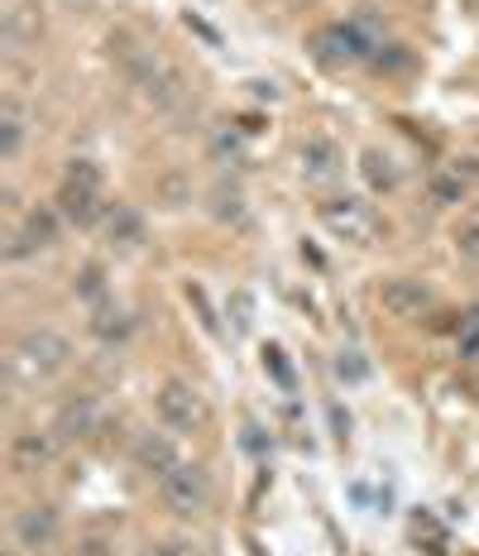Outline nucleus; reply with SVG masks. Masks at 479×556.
I'll list each match as a JSON object with an SVG mask.
<instances>
[{
    "mask_svg": "<svg viewBox=\"0 0 479 556\" xmlns=\"http://www.w3.org/2000/svg\"><path fill=\"white\" fill-rule=\"evenodd\" d=\"M322 226L331 230L336 240H350V245H374L379 236V216H374L369 202H355V197H336V202L317 206Z\"/></svg>",
    "mask_w": 479,
    "mask_h": 556,
    "instance_id": "f257e3e1",
    "label": "nucleus"
},
{
    "mask_svg": "<svg viewBox=\"0 0 479 556\" xmlns=\"http://www.w3.org/2000/svg\"><path fill=\"white\" fill-rule=\"evenodd\" d=\"M159 490H163V504L178 518H197L212 508V475L202 466H178L168 480H159Z\"/></svg>",
    "mask_w": 479,
    "mask_h": 556,
    "instance_id": "f03ea898",
    "label": "nucleus"
},
{
    "mask_svg": "<svg viewBox=\"0 0 479 556\" xmlns=\"http://www.w3.org/2000/svg\"><path fill=\"white\" fill-rule=\"evenodd\" d=\"M154 408H159V422L168 427V432H197V427L206 422L202 393H197L192 384H182V379H168V384L159 389Z\"/></svg>",
    "mask_w": 479,
    "mask_h": 556,
    "instance_id": "7ed1b4c3",
    "label": "nucleus"
},
{
    "mask_svg": "<svg viewBox=\"0 0 479 556\" xmlns=\"http://www.w3.org/2000/svg\"><path fill=\"white\" fill-rule=\"evenodd\" d=\"M374 49H379V43H374L360 25H326V29L317 34V58H322L326 67L365 63V58H374Z\"/></svg>",
    "mask_w": 479,
    "mask_h": 556,
    "instance_id": "20e7f679",
    "label": "nucleus"
},
{
    "mask_svg": "<svg viewBox=\"0 0 479 556\" xmlns=\"http://www.w3.org/2000/svg\"><path fill=\"white\" fill-rule=\"evenodd\" d=\"M67 355H73V345H67V336H58L49 327L39 331H25L15 341V361L29 369V375H53V369L67 365Z\"/></svg>",
    "mask_w": 479,
    "mask_h": 556,
    "instance_id": "39448f33",
    "label": "nucleus"
},
{
    "mask_svg": "<svg viewBox=\"0 0 479 556\" xmlns=\"http://www.w3.org/2000/svg\"><path fill=\"white\" fill-rule=\"evenodd\" d=\"M111 58H115V67H121V77H125V83L139 87V91H149V87H154V77L163 73V67H168V63H163V58H159L154 49H144V43L125 39V34H121V39H111Z\"/></svg>",
    "mask_w": 479,
    "mask_h": 556,
    "instance_id": "423d86ee",
    "label": "nucleus"
},
{
    "mask_svg": "<svg viewBox=\"0 0 479 556\" xmlns=\"http://www.w3.org/2000/svg\"><path fill=\"white\" fill-rule=\"evenodd\" d=\"M58 532H63V518H58L53 504H29V508H20V518H15V542H20L25 552H49L53 542H58Z\"/></svg>",
    "mask_w": 479,
    "mask_h": 556,
    "instance_id": "0eeeda50",
    "label": "nucleus"
},
{
    "mask_svg": "<svg viewBox=\"0 0 479 556\" xmlns=\"http://www.w3.org/2000/svg\"><path fill=\"white\" fill-rule=\"evenodd\" d=\"M97 427H101V408H97V399H87V393L67 399L63 408H58V417H53V437H58V442H87Z\"/></svg>",
    "mask_w": 479,
    "mask_h": 556,
    "instance_id": "6e6552de",
    "label": "nucleus"
},
{
    "mask_svg": "<svg viewBox=\"0 0 479 556\" xmlns=\"http://www.w3.org/2000/svg\"><path fill=\"white\" fill-rule=\"evenodd\" d=\"M58 206H34V212L25 216V226H20V236H15V245H10V260H25V254L34 250H49L58 245Z\"/></svg>",
    "mask_w": 479,
    "mask_h": 556,
    "instance_id": "1a4fd4ad",
    "label": "nucleus"
},
{
    "mask_svg": "<svg viewBox=\"0 0 479 556\" xmlns=\"http://www.w3.org/2000/svg\"><path fill=\"white\" fill-rule=\"evenodd\" d=\"M135 466L144 470V475H154V480H168V475L178 470L182 460H178V446H173L168 432H139V442H135Z\"/></svg>",
    "mask_w": 479,
    "mask_h": 556,
    "instance_id": "9d476101",
    "label": "nucleus"
},
{
    "mask_svg": "<svg viewBox=\"0 0 479 556\" xmlns=\"http://www.w3.org/2000/svg\"><path fill=\"white\" fill-rule=\"evenodd\" d=\"M379 303L389 317H423L431 307V288L417 283V278H389V283L379 288Z\"/></svg>",
    "mask_w": 479,
    "mask_h": 556,
    "instance_id": "9b49d317",
    "label": "nucleus"
},
{
    "mask_svg": "<svg viewBox=\"0 0 479 556\" xmlns=\"http://www.w3.org/2000/svg\"><path fill=\"white\" fill-rule=\"evenodd\" d=\"M53 451H58V437L53 432H20L15 442H10V470H15V475L49 470Z\"/></svg>",
    "mask_w": 479,
    "mask_h": 556,
    "instance_id": "f8f14e48",
    "label": "nucleus"
},
{
    "mask_svg": "<svg viewBox=\"0 0 479 556\" xmlns=\"http://www.w3.org/2000/svg\"><path fill=\"white\" fill-rule=\"evenodd\" d=\"M341 168H345V154H341V144H336V139L312 135L307 144H302V173H307L312 182H331V178H341Z\"/></svg>",
    "mask_w": 479,
    "mask_h": 556,
    "instance_id": "ddd939ff",
    "label": "nucleus"
},
{
    "mask_svg": "<svg viewBox=\"0 0 479 556\" xmlns=\"http://www.w3.org/2000/svg\"><path fill=\"white\" fill-rule=\"evenodd\" d=\"M58 212H63V222H73V226L101 222V192L63 178V188H58Z\"/></svg>",
    "mask_w": 479,
    "mask_h": 556,
    "instance_id": "4468645a",
    "label": "nucleus"
},
{
    "mask_svg": "<svg viewBox=\"0 0 479 556\" xmlns=\"http://www.w3.org/2000/svg\"><path fill=\"white\" fill-rule=\"evenodd\" d=\"M25 130H29V115L20 101H0V159H15L20 144H25Z\"/></svg>",
    "mask_w": 479,
    "mask_h": 556,
    "instance_id": "2eb2a0df",
    "label": "nucleus"
},
{
    "mask_svg": "<svg viewBox=\"0 0 479 556\" xmlns=\"http://www.w3.org/2000/svg\"><path fill=\"white\" fill-rule=\"evenodd\" d=\"M106 236H111V245H139V240H144V216H139L135 206L115 202L106 212Z\"/></svg>",
    "mask_w": 479,
    "mask_h": 556,
    "instance_id": "dca6fc26",
    "label": "nucleus"
},
{
    "mask_svg": "<svg viewBox=\"0 0 479 556\" xmlns=\"http://www.w3.org/2000/svg\"><path fill=\"white\" fill-rule=\"evenodd\" d=\"M144 97H149V106H159V111H178L182 101H187L182 73H178V67H163V73L154 77V87H149Z\"/></svg>",
    "mask_w": 479,
    "mask_h": 556,
    "instance_id": "f3484780",
    "label": "nucleus"
},
{
    "mask_svg": "<svg viewBox=\"0 0 479 556\" xmlns=\"http://www.w3.org/2000/svg\"><path fill=\"white\" fill-rule=\"evenodd\" d=\"M360 173H365V182L374 192L399 188V168H393V159L383 154V149H365V154H360Z\"/></svg>",
    "mask_w": 479,
    "mask_h": 556,
    "instance_id": "a211bd4d",
    "label": "nucleus"
},
{
    "mask_svg": "<svg viewBox=\"0 0 479 556\" xmlns=\"http://www.w3.org/2000/svg\"><path fill=\"white\" fill-rule=\"evenodd\" d=\"M91 331L101 336V341H125L130 336V317H125L121 307H111V303H97V317H91Z\"/></svg>",
    "mask_w": 479,
    "mask_h": 556,
    "instance_id": "6ab92c4d",
    "label": "nucleus"
},
{
    "mask_svg": "<svg viewBox=\"0 0 479 556\" xmlns=\"http://www.w3.org/2000/svg\"><path fill=\"white\" fill-rule=\"evenodd\" d=\"M212 216L216 222H240L244 216V192L236 188V182H220V188L212 192Z\"/></svg>",
    "mask_w": 479,
    "mask_h": 556,
    "instance_id": "aec40b11",
    "label": "nucleus"
},
{
    "mask_svg": "<svg viewBox=\"0 0 479 556\" xmlns=\"http://www.w3.org/2000/svg\"><path fill=\"white\" fill-rule=\"evenodd\" d=\"M451 240H455V250H461L465 260H479V212L461 216V222H455V230H451Z\"/></svg>",
    "mask_w": 479,
    "mask_h": 556,
    "instance_id": "412c9836",
    "label": "nucleus"
},
{
    "mask_svg": "<svg viewBox=\"0 0 479 556\" xmlns=\"http://www.w3.org/2000/svg\"><path fill=\"white\" fill-rule=\"evenodd\" d=\"M455 351L465 355V361H479V307H470L461 317V331H455Z\"/></svg>",
    "mask_w": 479,
    "mask_h": 556,
    "instance_id": "4be33fe9",
    "label": "nucleus"
},
{
    "mask_svg": "<svg viewBox=\"0 0 479 556\" xmlns=\"http://www.w3.org/2000/svg\"><path fill=\"white\" fill-rule=\"evenodd\" d=\"M67 182H81V188H106V173H101L97 164H91V159H73V164H67V173H63Z\"/></svg>",
    "mask_w": 479,
    "mask_h": 556,
    "instance_id": "5701e85b",
    "label": "nucleus"
},
{
    "mask_svg": "<svg viewBox=\"0 0 479 556\" xmlns=\"http://www.w3.org/2000/svg\"><path fill=\"white\" fill-rule=\"evenodd\" d=\"M431 197H437L441 206L465 202V182H461V173H455V178H431Z\"/></svg>",
    "mask_w": 479,
    "mask_h": 556,
    "instance_id": "b1692460",
    "label": "nucleus"
},
{
    "mask_svg": "<svg viewBox=\"0 0 479 556\" xmlns=\"http://www.w3.org/2000/svg\"><path fill=\"white\" fill-rule=\"evenodd\" d=\"M336 375H341L345 384H360V379L369 375V365L360 361V351H341V355H336Z\"/></svg>",
    "mask_w": 479,
    "mask_h": 556,
    "instance_id": "393cba45",
    "label": "nucleus"
},
{
    "mask_svg": "<svg viewBox=\"0 0 479 556\" xmlns=\"http://www.w3.org/2000/svg\"><path fill=\"white\" fill-rule=\"evenodd\" d=\"M139 556H202V552H197L192 538H168V542H154V547H144Z\"/></svg>",
    "mask_w": 479,
    "mask_h": 556,
    "instance_id": "a878e982",
    "label": "nucleus"
},
{
    "mask_svg": "<svg viewBox=\"0 0 479 556\" xmlns=\"http://www.w3.org/2000/svg\"><path fill=\"white\" fill-rule=\"evenodd\" d=\"M264 369H268V375H274L283 389H293V369H288V361H283V351H278V345H268V351H264Z\"/></svg>",
    "mask_w": 479,
    "mask_h": 556,
    "instance_id": "bb28decb",
    "label": "nucleus"
},
{
    "mask_svg": "<svg viewBox=\"0 0 479 556\" xmlns=\"http://www.w3.org/2000/svg\"><path fill=\"white\" fill-rule=\"evenodd\" d=\"M81 298H91V303H97V298H101V269H97V264H91V269H81Z\"/></svg>",
    "mask_w": 479,
    "mask_h": 556,
    "instance_id": "cd10ccee",
    "label": "nucleus"
},
{
    "mask_svg": "<svg viewBox=\"0 0 479 556\" xmlns=\"http://www.w3.org/2000/svg\"><path fill=\"white\" fill-rule=\"evenodd\" d=\"M73 556H111V542L106 538H81L73 547Z\"/></svg>",
    "mask_w": 479,
    "mask_h": 556,
    "instance_id": "c85d7f7f",
    "label": "nucleus"
},
{
    "mask_svg": "<svg viewBox=\"0 0 479 556\" xmlns=\"http://www.w3.org/2000/svg\"><path fill=\"white\" fill-rule=\"evenodd\" d=\"M236 327H250V293H236Z\"/></svg>",
    "mask_w": 479,
    "mask_h": 556,
    "instance_id": "c756f323",
    "label": "nucleus"
},
{
    "mask_svg": "<svg viewBox=\"0 0 479 556\" xmlns=\"http://www.w3.org/2000/svg\"><path fill=\"white\" fill-rule=\"evenodd\" d=\"M331 422H336V437L350 432V417H341V408H331Z\"/></svg>",
    "mask_w": 479,
    "mask_h": 556,
    "instance_id": "7c9ffc66",
    "label": "nucleus"
}]
</instances>
